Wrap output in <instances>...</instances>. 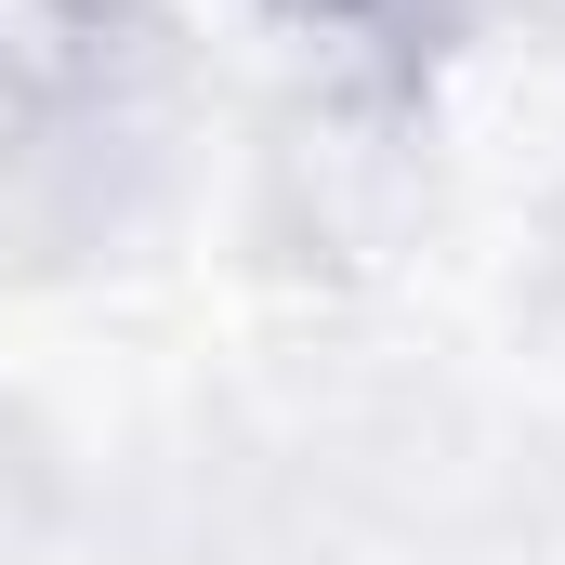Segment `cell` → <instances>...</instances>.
Instances as JSON below:
<instances>
[{"instance_id": "6da1fadb", "label": "cell", "mask_w": 565, "mask_h": 565, "mask_svg": "<svg viewBox=\"0 0 565 565\" xmlns=\"http://www.w3.org/2000/svg\"><path fill=\"white\" fill-rule=\"evenodd\" d=\"M171 132L158 0H0V250H79Z\"/></svg>"}, {"instance_id": "7a4b0ae2", "label": "cell", "mask_w": 565, "mask_h": 565, "mask_svg": "<svg viewBox=\"0 0 565 565\" xmlns=\"http://www.w3.org/2000/svg\"><path fill=\"white\" fill-rule=\"evenodd\" d=\"M250 26L329 106L408 119V106H434V79L460 66V40L487 26V0H250Z\"/></svg>"}]
</instances>
